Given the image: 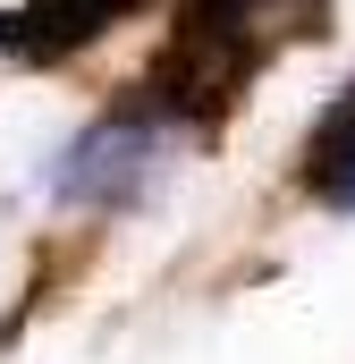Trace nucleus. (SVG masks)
<instances>
[{
  "label": "nucleus",
  "instance_id": "2",
  "mask_svg": "<svg viewBox=\"0 0 355 364\" xmlns=\"http://www.w3.org/2000/svg\"><path fill=\"white\" fill-rule=\"evenodd\" d=\"M136 0H17L0 17V51L26 60V68H51V60H77L85 43H102Z\"/></svg>",
  "mask_w": 355,
  "mask_h": 364
},
{
  "label": "nucleus",
  "instance_id": "1",
  "mask_svg": "<svg viewBox=\"0 0 355 364\" xmlns=\"http://www.w3.org/2000/svg\"><path fill=\"white\" fill-rule=\"evenodd\" d=\"M161 153H170V119L119 110V119H102V127H85L68 144V161L51 170V195L60 203H85V212H119V203H136L153 186Z\"/></svg>",
  "mask_w": 355,
  "mask_h": 364
},
{
  "label": "nucleus",
  "instance_id": "3",
  "mask_svg": "<svg viewBox=\"0 0 355 364\" xmlns=\"http://www.w3.org/2000/svg\"><path fill=\"white\" fill-rule=\"evenodd\" d=\"M296 178L313 186L322 203H355V85L330 93V110L313 119V136H305V170Z\"/></svg>",
  "mask_w": 355,
  "mask_h": 364
}]
</instances>
